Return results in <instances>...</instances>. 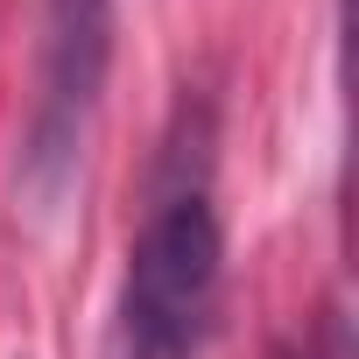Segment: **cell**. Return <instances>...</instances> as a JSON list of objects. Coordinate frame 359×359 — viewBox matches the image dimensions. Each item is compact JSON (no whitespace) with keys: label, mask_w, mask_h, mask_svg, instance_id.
<instances>
[{"label":"cell","mask_w":359,"mask_h":359,"mask_svg":"<svg viewBox=\"0 0 359 359\" xmlns=\"http://www.w3.org/2000/svg\"><path fill=\"white\" fill-rule=\"evenodd\" d=\"M275 359H310V352H289V345H282V352H275Z\"/></svg>","instance_id":"obj_3"},{"label":"cell","mask_w":359,"mask_h":359,"mask_svg":"<svg viewBox=\"0 0 359 359\" xmlns=\"http://www.w3.org/2000/svg\"><path fill=\"white\" fill-rule=\"evenodd\" d=\"M219 268H226V240L212 198L198 184L162 191L127 254L113 359H198L219 310Z\"/></svg>","instance_id":"obj_1"},{"label":"cell","mask_w":359,"mask_h":359,"mask_svg":"<svg viewBox=\"0 0 359 359\" xmlns=\"http://www.w3.org/2000/svg\"><path fill=\"white\" fill-rule=\"evenodd\" d=\"M113 8L120 0H43V57L22 148V191L36 212H57L85 162V134L113 71Z\"/></svg>","instance_id":"obj_2"}]
</instances>
